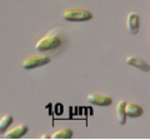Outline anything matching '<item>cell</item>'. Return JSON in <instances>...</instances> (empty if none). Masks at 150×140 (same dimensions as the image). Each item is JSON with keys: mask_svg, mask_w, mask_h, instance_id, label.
Returning a JSON list of instances; mask_svg holds the SVG:
<instances>
[{"mask_svg": "<svg viewBox=\"0 0 150 140\" xmlns=\"http://www.w3.org/2000/svg\"><path fill=\"white\" fill-rule=\"evenodd\" d=\"M40 139H50V135H41Z\"/></svg>", "mask_w": 150, "mask_h": 140, "instance_id": "obj_12", "label": "cell"}, {"mask_svg": "<svg viewBox=\"0 0 150 140\" xmlns=\"http://www.w3.org/2000/svg\"><path fill=\"white\" fill-rule=\"evenodd\" d=\"M50 63V58L45 57V55H35V57H30L24 60L23 63V68L26 70L34 69V68H39L43 66V65H46Z\"/></svg>", "mask_w": 150, "mask_h": 140, "instance_id": "obj_3", "label": "cell"}, {"mask_svg": "<svg viewBox=\"0 0 150 140\" xmlns=\"http://www.w3.org/2000/svg\"><path fill=\"white\" fill-rule=\"evenodd\" d=\"M125 62H126V64L131 65V66H135V68L140 69L142 71H146L148 73L149 70H150L149 64L145 62L144 59H142V58H138V57H128Z\"/></svg>", "mask_w": 150, "mask_h": 140, "instance_id": "obj_7", "label": "cell"}, {"mask_svg": "<svg viewBox=\"0 0 150 140\" xmlns=\"http://www.w3.org/2000/svg\"><path fill=\"white\" fill-rule=\"evenodd\" d=\"M73 136V132L70 129H62V130H59V132H56L54 133L53 135L50 136V139H71Z\"/></svg>", "mask_w": 150, "mask_h": 140, "instance_id": "obj_11", "label": "cell"}, {"mask_svg": "<svg viewBox=\"0 0 150 140\" xmlns=\"http://www.w3.org/2000/svg\"><path fill=\"white\" fill-rule=\"evenodd\" d=\"M125 113H126V116H130V118H138V116H140L144 113V110L139 104H135V103H126Z\"/></svg>", "mask_w": 150, "mask_h": 140, "instance_id": "obj_8", "label": "cell"}, {"mask_svg": "<svg viewBox=\"0 0 150 140\" xmlns=\"http://www.w3.org/2000/svg\"><path fill=\"white\" fill-rule=\"evenodd\" d=\"M13 120L14 119L10 114H5L4 116H1V119H0V134H4L6 132V129L10 127Z\"/></svg>", "mask_w": 150, "mask_h": 140, "instance_id": "obj_10", "label": "cell"}, {"mask_svg": "<svg viewBox=\"0 0 150 140\" xmlns=\"http://www.w3.org/2000/svg\"><path fill=\"white\" fill-rule=\"evenodd\" d=\"M62 44V38L56 33H50V34L45 35L44 38H41L38 43L35 44L36 50L39 51H50Z\"/></svg>", "mask_w": 150, "mask_h": 140, "instance_id": "obj_1", "label": "cell"}, {"mask_svg": "<svg viewBox=\"0 0 150 140\" xmlns=\"http://www.w3.org/2000/svg\"><path fill=\"white\" fill-rule=\"evenodd\" d=\"M67 21H88L93 19V14L85 9H70L63 14Z\"/></svg>", "mask_w": 150, "mask_h": 140, "instance_id": "obj_2", "label": "cell"}, {"mask_svg": "<svg viewBox=\"0 0 150 140\" xmlns=\"http://www.w3.org/2000/svg\"><path fill=\"white\" fill-rule=\"evenodd\" d=\"M88 101L94 105L99 106H109L112 104V99L108 95H100V94H90L88 95Z\"/></svg>", "mask_w": 150, "mask_h": 140, "instance_id": "obj_4", "label": "cell"}, {"mask_svg": "<svg viewBox=\"0 0 150 140\" xmlns=\"http://www.w3.org/2000/svg\"><path fill=\"white\" fill-rule=\"evenodd\" d=\"M126 25L131 34H138L139 31V15L137 13H129L126 16Z\"/></svg>", "mask_w": 150, "mask_h": 140, "instance_id": "obj_6", "label": "cell"}, {"mask_svg": "<svg viewBox=\"0 0 150 140\" xmlns=\"http://www.w3.org/2000/svg\"><path fill=\"white\" fill-rule=\"evenodd\" d=\"M125 105L126 101L125 100H120L116 105V116L119 119V124L124 125L126 123V113H125Z\"/></svg>", "mask_w": 150, "mask_h": 140, "instance_id": "obj_9", "label": "cell"}, {"mask_svg": "<svg viewBox=\"0 0 150 140\" xmlns=\"http://www.w3.org/2000/svg\"><path fill=\"white\" fill-rule=\"evenodd\" d=\"M28 130H29L28 125L20 124V125H18V127H15L14 129L8 130V132H5L4 134H5L6 139H19V138L24 136V135L28 133Z\"/></svg>", "mask_w": 150, "mask_h": 140, "instance_id": "obj_5", "label": "cell"}]
</instances>
